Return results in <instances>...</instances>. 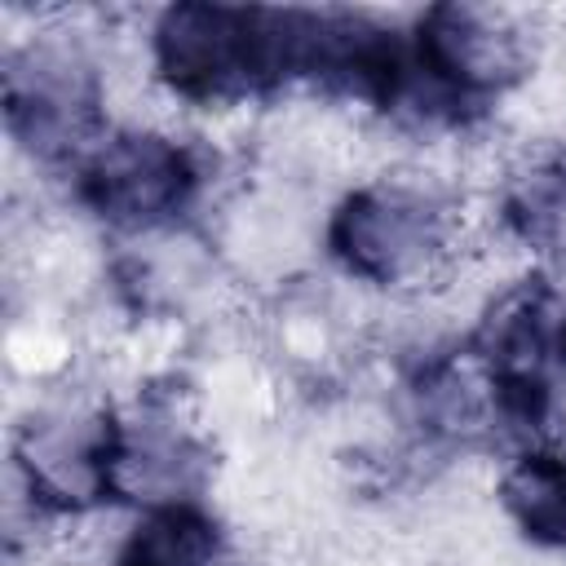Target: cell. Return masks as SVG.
Instances as JSON below:
<instances>
[{
  "instance_id": "obj_6",
  "label": "cell",
  "mask_w": 566,
  "mask_h": 566,
  "mask_svg": "<svg viewBox=\"0 0 566 566\" xmlns=\"http://www.w3.org/2000/svg\"><path fill=\"white\" fill-rule=\"evenodd\" d=\"M119 416L106 407H71L35 416L13 447L27 495L44 513H80L115 500Z\"/></svg>"
},
{
  "instance_id": "obj_9",
  "label": "cell",
  "mask_w": 566,
  "mask_h": 566,
  "mask_svg": "<svg viewBox=\"0 0 566 566\" xmlns=\"http://www.w3.org/2000/svg\"><path fill=\"white\" fill-rule=\"evenodd\" d=\"M221 531L195 500L155 504L128 531L111 566H217Z\"/></svg>"
},
{
  "instance_id": "obj_7",
  "label": "cell",
  "mask_w": 566,
  "mask_h": 566,
  "mask_svg": "<svg viewBox=\"0 0 566 566\" xmlns=\"http://www.w3.org/2000/svg\"><path fill=\"white\" fill-rule=\"evenodd\" d=\"M504 226L535 252L566 256V146L535 150L504 181Z\"/></svg>"
},
{
  "instance_id": "obj_2",
  "label": "cell",
  "mask_w": 566,
  "mask_h": 566,
  "mask_svg": "<svg viewBox=\"0 0 566 566\" xmlns=\"http://www.w3.org/2000/svg\"><path fill=\"white\" fill-rule=\"evenodd\" d=\"M327 248L345 274L371 287H411L447 261L451 217L424 186L371 181L336 203L327 221Z\"/></svg>"
},
{
  "instance_id": "obj_5",
  "label": "cell",
  "mask_w": 566,
  "mask_h": 566,
  "mask_svg": "<svg viewBox=\"0 0 566 566\" xmlns=\"http://www.w3.org/2000/svg\"><path fill=\"white\" fill-rule=\"evenodd\" d=\"M102 93L80 49L35 40L4 62V124L40 159L80 164L102 142Z\"/></svg>"
},
{
  "instance_id": "obj_3",
  "label": "cell",
  "mask_w": 566,
  "mask_h": 566,
  "mask_svg": "<svg viewBox=\"0 0 566 566\" xmlns=\"http://www.w3.org/2000/svg\"><path fill=\"white\" fill-rule=\"evenodd\" d=\"M416 102L429 111H464L513 88L531 66V40L509 9L447 0L420 13L411 35Z\"/></svg>"
},
{
  "instance_id": "obj_1",
  "label": "cell",
  "mask_w": 566,
  "mask_h": 566,
  "mask_svg": "<svg viewBox=\"0 0 566 566\" xmlns=\"http://www.w3.org/2000/svg\"><path fill=\"white\" fill-rule=\"evenodd\" d=\"M327 13L186 0L159 13L150 49L159 80L186 102H239L292 80H318Z\"/></svg>"
},
{
  "instance_id": "obj_4",
  "label": "cell",
  "mask_w": 566,
  "mask_h": 566,
  "mask_svg": "<svg viewBox=\"0 0 566 566\" xmlns=\"http://www.w3.org/2000/svg\"><path fill=\"white\" fill-rule=\"evenodd\" d=\"M75 195L115 230H164L195 203L199 164L190 146L164 133L124 128L75 164Z\"/></svg>"
},
{
  "instance_id": "obj_8",
  "label": "cell",
  "mask_w": 566,
  "mask_h": 566,
  "mask_svg": "<svg viewBox=\"0 0 566 566\" xmlns=\"http://www.w3.org/2000/svg\"><path fill=\"white\" fill-rule=\"evenodd\" d=\"M500 504L531 544L566 553V451L526 447L500 478Z\"/></svg>"
}]
</instances>
